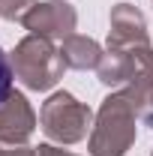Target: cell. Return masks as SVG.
I'll return each mask as SVG.
<instances>
[{"label":"cell","mask_w":153,"mask_h":156,"mask_svg":"<svg viewBox=\"0 0 153 156\" xmlns=\"http://www.w3.org/2000/svg\"><path fill=\"white\" fill-rule=\"evenodd\" d=\"M96 75L105 87H117L135 102L138 117L153 126V45L105 51Z\"/></svg>","instance_id":"1"},{"label":"cell","mask_w":153,"mask_h":156,"mask_svg":"<svg viewBox=\"0 0 153 156\" xmlns=\"http://www.w3.org/2000/svg\"><path fill=\"white\" fill-rule=\"evenodd\" d=\"M138 108L123 90L102 99L87 138L90 156H126L138 138Z\"/></svg>","instance_id":"2"},{"label":"cell","mask_w":153,"mask_h":156,"mask_svg":"<svg viewBox=\"0 0 153 156\" xmlns=\"http://www.w3.org/2000/svg\"><path fill=\"white\" fill-rule=\"evenodd\" d=\"M9 60H12L15 78L27 90H36V93L51 90L63 78V69H66V63L60 57V48H54L51 39L36 36V33L21 39L15 45V51L9 54Z\"/></svg>","instance_id":"3"},{"label":"cell","mask_w":153,"mask_h":156,"mask_svg":"<svg viewBox=\"0 0 153 156\" xmlns=\"http://www.w3.org/2000/svg\"><path fill=\"white\" fill-rule=\"evenodd\" d=\"M39 126L57 144H78L93 129V111L84 102H78L72 93L57 90V93H51L42 102V108H39Z\"/></svg>","instance_id":"4"},{"label":"cell","mask_w":153,"mask_h":156,"mask_svg":"<svg viewBox=\"0 0 153 156\" xmlns=\"http://www.w3.org/2000/svg\"><path fill=\"white\" fill-rule=\"evenodd\" d=\"M30 33L36 36H45V39H69L75 33V24H78V12L66 3V0H45V3H36L24 21H21Z\"/></svg>","instance_id":"5"},{"label":"cell","mask_w":153,"mask_h":156,"mask_svg":"<svg viewBox=\"0 0 153 156\" xmlns=\"http://www.w3.org/2000/svg\"><path fill=\"white\" fill-rule=\"evenodd\" d=\"M36 129V111L24 93L12 90L0 102V144H27V138Z\"/></svg>","instance_id":"6"},{"label":"cell","mask_w":153,"mask_h":156,"mask_svg":"<svg viewBox=\"0 0 153 156\" xmlns=\"http://www.w3.org/2000/svg\"><path fill=\"white\" fill-rule=\"evenodd\" d=\"M135 45H150L147 21L141 9L132 3H117L111 9V30H108V51H123Z\"/></svg>","instance_id":"7"},{"label":"cell","mask_w":153,"mask_h":156,"mask_svg":"<svg viewBox=\"0 0 153 156\" xmlns=\"http://www.w3.org/2000/svg\"><path fill=\"white\" fill-rule=\"evenodd\" d=\"M60 57H63V63H66L69 69H96L105 54H102V45H99L96 39L72 33L69 39H63Z\"/></svg>","instance_id":"8"},{"label":"cell","mask_w":153,"mask_h":156,"mask_svg":"<svg viewBox=\"0 0 153 156\" xmlns=\"http://www.w3.org/2000/svg\"><path fill=\"white\" fill-rule=\"evenodd\" d=\"M36 6V0H0V18L24 21V15Z\"/></svg>","instance_id":"9"},{"label":"cell","mask_w":153,"mask_h":156,"mask_svg":"<svg viewBox=\"0 0 153 156\" xmlns=\"http://www.w3.org/2000/svg\"><path fill=\"white\" fill-rule=\"evenodd\" d=\"M12 78H15V72H12V60H9V54L0 48V102L12 93Z\"/></svg>","instance_id":"10"},{"label":"cell","mask_w":153,"mask_h":156,"mask_svg":"<svg viewBox=\"0 0 153 156\" xmlns=\"http://www.w3.org/2000/svg\"><path fill=\"white\" fill-rule=\"evenodd\" d=\"M36 156H75V153H69V150H63V147H54V144H39Z\"/></svg>","instance_id":"11"},{"label":"cell","mask_w":153,"mask_h":156,"mask_svg":"<svg viewBox=\"0 0 153 156\" xmlns=\"http://www.w3.org/2000/svg\"><path fill=\"white\" fill-rule=\"evenodd\" d=\"M3 156H36V147H27V144H12Z\"/></svg>","instance_id":"12"},{"label":"cell","mask_w":153,"mask_h":156,"mask_svg":"<svg viewBox=\"0 0 153 156\" xmlns=\"http://www.w3.org/2000/svg\"><path fill=\"white\" fill-rule=\"evenodd\" d=\"M3 153H6V150H3V144H0V156H3Z\"/></svg>","instance_id":"13"},{"label":"cell","mask_w":153,"mask_h":156,"mask_svg":"<svg viewBox=\"0 0 153 156\" xmlns=\"http://www.w3.org/2000/svg\"><path fill=\"white\" fill-rule=\"evenodd\" d=\"M150 156H153V150H150Z\"/></svg>","instance_id":"14"}]
</instances>
